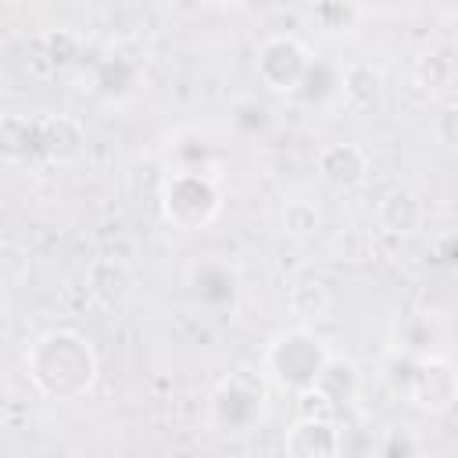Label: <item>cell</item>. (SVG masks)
Returning a JSON list of instances; mask_svg holds the SVG:
<instances>
[{
  "label": "cell",
  "mask_w": 458,
  "mask_h": 458,
  "mask_svg": "<svg viewBox=\"0 0 458 458\" xmlns=\"http://www.w3.org/2000/svg\"><path fill=\"white\" fill-rule=\"evenodd\" d=\"M32 386L50 401H79L93 390L100 361L93 344L75 329H47L25 351Z\"/></svg>",
  "instance_id": "obj_1"
},
{
  "label": "cell",
  "mask_w": 458,
  "mask_h": 458,
  "mask_svg": "<svg viewBox=\"0 0 458 458\" xmlns=\"http://www.w3.org/2000/svg\"><path fill=\"white\" fill-rule=\"evenodd\" d=\"M383 383L397 401H404L408 408L429 411V415L451 411V404L458 397L454 361L437 351H429V354L390 351L383 361Z\"/></svg>",
  "instance_id": "obj_2"
},
{
  "label": "cell",
  "mask_w": 458,
  "mask_h": 458,
  "mask_svg": "<svg viewBox=\"0 0 458 458\" xmlns=\"http://www.w3.org/2000/svg\"><path fill=\"white\" fill-rule=\"evenodd\" d=\"M329 354H333L329 344L311 326H290V329H279L265 344L261 372L279 390L304 394V390L315 386V379H318L322 365L329 361Z\"/></svg>",
  "instance_id": "obj_3"
},
{
  "label": "cell",
  "mask_w": 458,
  "mask_h": 458,
  "mask_svg": "<svg viewBox=\"0 0 458 458\" xmlns=\"http://www.w3.org/2000/svg\"><path fill=\"white\" fill-rule=\"evenodd\" d=\"M268 415V379L261 369H233L208 394V422L222 437H243Z\"/></svg>",
  "instance_id": "obj_4"
},
{
  "label": "cell",
  "mask_w": 458,
  "mask_h": 458,
  "mask_svg": "<svg viewBox=\"0 0 458 458\" xmlns=\"http://www.w3.org/2000/svg\"><path fill=\"white\" fill-rule=\"evenodd\" d=\"M161 215L168 225L193 233L215 222L222 211V190L218 175H200V172H168L161 182Z\"/></svg>",
  "instance_id": "obj_5"
},
{
  "label": "cell",
  "mask_w": 458,
  "mask_h": 458,
  "mask_svg": "<svg viewBox=\"0 0 458 458\" xmlns=\"http://www.w3.org/2000/svg\"><path fill=\"white\" fill-rule=\"evenodd\" d=\"M311 57L315 54L293 32H272L254 50V72H258L261 86H268L272 93H290L293 97V89L301 86Z\"/></svg>",
  "instance_id": "obj_6"
},
{
  "label": "cell",
  "mask_w": 458,
  "mask_h": 458,
  "mask_svg": "<svg viewBox=\"0 0 458 458\" xmlns=\"http://www.w3.org/2000/svg\"><path fill=\"white\" fill-rule=\"evenodd\" d=\"M283 458H344L340 422L297 415L283 433Z\"/></svg>",
  "instance_id": "obj_7"
},
{
  "label": "cell",
  "mask_w": 458,
  "mask_h": 458,
  "mask_svg": "<svg viewBox=\"0 0 458 458\" xmlns=\"http://www.w3.org/2000/svg\"><path fill=\"white\" fill-rule=\"evenodd\" d=\"M215 168H218V150L200 129H179L168 140V172L215 175Z\"/></svg>",
  "instance_id": "obj_8"
},
{
  "label": "cell",
  "mask_w": 458,
  "mask_h": 458,
  "mask_svg": "<svg viewBox=\"0 0 458 458\" xmlns=\"http://www.w3.org/2000/svg\"><path fill=\"white\" fill-rule=\"evenodd\" d=\"M369 172L365 150L354 143H329L318 150V175L333 190H354Z\"/></svg>",
  "instance_id": "obj_9"
},
{
  "label": "cell",
  "mask_w": 458,
  "mask_h": 458,
  "mask_svg": "<svg viewBox=\"0 0 458 458\" xmlns=\"http://www.w3.org/2000/svg\"><path fill=\"white\" fill-rule=\"evenodd\" d=\"M358 386H361L358 365H354L351 358H344V354H329V361L322 365V372H318V379H315L311 390H315L333 411H340V408H347V404L358 397Z\"/></svg>",
  "instance_id": "obj_10"
},
{
  "label": "cell",
  "mask_w": 458,
  "mask_h": 458,
  "mask_svg": "<svg viewBox=\"0 0 458 458\" xmlns=\"http://www.w3.org/2000/svg\"><path fill=\"white\" fill-rule=\"evenodd\" d=\"M376 222H379V229L397 233V236L415 233V229L422 225V200H419L408 186H394V190H386V193L379 197V204H376Z\"/></svg>",
  "instance_id": "obj_11"
},
{
  "label": "cell",
  "mask_w": 458,
  "mask_h": 458,
  "mask_svg": "<svg viewBox=\"0 0 458 458\" xmlns=\"http://www.w3.org/2000/svg\"><path fill=\"white\" fill-rule=\"evenodd\" d=\"M383 93V72L369 61H351L340 68V97L354 111H369Z\"/></svg>",
  "instance_id": "obj_12"
},
{
  "label": "cell",
  "mask_w": 458,
  "mask_h": 458,
  "mask_svg": "<svg viewBox=\"0 0 458 458\" xmlns=\"http://www.w3.org/2000/svg\"><path fill=\"white\" fill-rule=\"evenodd\" d=\"M86 136L82 125L68 114H54V118H39V154L54 157V161H68L82 150Z\"/></svg>",
  "instance_id": "obj_13"
},
{
  "label": "cell",
  "mask_w": 458,
  "mask_h": 458,
  "mask_svg": "<svg viewBox=\"0 0 458 458\" xmlns=\"http://www.w3.org/2000/svg\"><path fill=\"white\" fill-rule=\"evenodd\" d=\"M32 154H39V122L25 114L0 118V157L29 161Z\"/></svg>",
  "instance_id": "obj_14"
},
{
  "label": "cell",
  "mask_w": 458,
  "mask_h": 458,
  "mask_svg": "<svg viewBox=\"0 0 458 458\" xmlns=\"http://www.w3.org/2000/svg\"><path fill=\"white\" fill-rule=\"evenodd\" d=\"M336 93H340V68L329 64V61H322V57H311V64H308L301 86L293 89V97L304 100V104H311V107H322Z\"/></svg>",
  "instance_id": "obj_15"
},
{
  "label": "cell",
  "mask_w": 458,
  "mask_h": 458,
  "mask_svg": "<svg viewBox=\"0 0 458 458\" xmlns=\"http://www.w3.org/2000/svg\"><path fill=\"white\" fill-rule=\"evenodd\" d=\"M193 290L204 304H233L236 297V272L222 261H204L197 272H193Z\"/></svg>",
  "instance_id": "obj_16"
},
{
  "label": "cell",
  "mask_w": 458,
  "mask_h": 458,
  "mask_svg": "<svg viewBox=\"0 0 458 458\" xmlns=\"http://www.w3.org/2000/svg\"><path fill=\"white\" fill-rule=\"evenodd\" d=\"M290 308H293V315H301L304 322L326 318V315L333 311V290H329L322 279H304V283L293 286Z\"/></svg>",
  "instance_id": "obj_17"
},
{
  "label": "cell",
  "mask_w": 458,
  "mask_h": 458,
  "mask_svg": "<svg viewBox=\"0 0 458 458\" xmlns=\"http://www.w3.org/2000/svg\"><path fill=\"white\" fill-rule=\"evenodd\" d=\"M279 222L290 236H315L322 229V211L315 208V200H304V197H290L279 211Z\"/></svg>",
  "instance_id": "obj_18"
},
{
  "label": "cell",
  "mask_w": 458,
  "mask_h": 458,
  "mask_svg": "<svg viewBox=\"0 0 458 458\" xmlns=\"http://www.w3.org/2000/svg\"><path fill=\"white\" fill-rule=\"evenodd\" d=\"M132 82H136V64H132L129 57L111 54V57L100 61V68H97V89H100V93L122 97V93L132 89Z\"/></svg>",
  "instance_id": "obj_19"
},
{
  "label": "cell",
  "mask_w": 458,
  "mask_h": 458,
  "mask_svg": "<svg viewBox=\"0 0 458 458\" xmlns=\"http://www.w3.org/2000/svg\"><path fill=\"white\" fill-rule=\"evenodd\" d=\"M268 122H272V118H268V107L258 104V100H240V104L233 107V125H236L243 136H258Z\"/></svg>",
  "instance_id": "obj_20"
},
{
  "label": "cell",
  "mask_w": 458,
  "mask_h": 458,
  "mask_svg": "<svg viewBox=\"0 0 458 458\" xmlns=\"http://www.w3.org/2000/svg\"><path fill=\"white\" fill-rule=\"evenodd\" d=\"M25 272H29V254L18 243H0V279L18 283Z\"/></svg>",
  "instance_id": "obj_21"
},
{
  "label": "cell",
  "mask_w": 458,
  "mask_h": 458,
  "mask_svg": "<svg viewBox=\"0 0 458 458\" xmlns=\"http://www.w3.org/2000/svg\"><path fill=\"white\" fill-rule=\"evenodd\" d=\"M379 458H419V444H415L404 429H390V433L383 437Z\"/></svg>",
  "instance_id": "obj_22"
},
{
  "label": "cell",
  "mask_w": 458,
  "mask_h": 458,
  "mask_svg": "<svg viewBox=\"0 0 458 458\" xmlns=\"http://www.w3.org/2000/svg\"><path fill=\"white\" fill-rule=\"evenodd\" d=\"M454 122H458L454 104H444V107H440V114L433 118V129H437V136H440V143H444V147H454Z\"/></svg>",
  "instance_id": "obj_23"
},
{
  "label": "cell",
  "mask_w": 458,
  "mask_h": 458,
  "mask_svg": "<svg viewBox=\"0 0 458 458\" xmlns=\"http://www.w3.org/2000/svg\"><path fill=\"white\" fill-rule=\"evenodd\" d=\"M0 408H4V386H0Z\"/></svg>",
  "instance_id": "obj_24"
}]
</instances>
